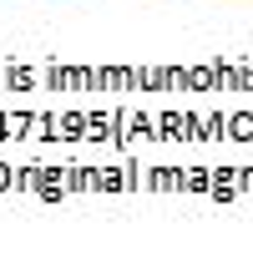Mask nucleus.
Segmentation results:
<instances>
[]
</instances>
